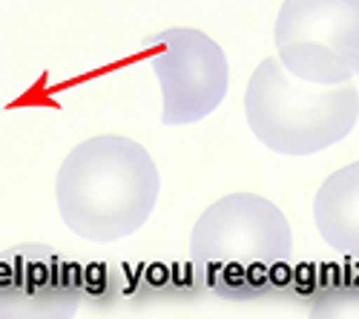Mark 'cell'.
<instances>
[{"label":"cell","instance_id":"1","mask_svg":"<svg viewBox=\"0 0 359 319\" xmlns=\"http://www.w3.org/2000/svg\"><path fill=\"white\" fill-rule=\"evenodd\" d=\"M293 233L285 213L256 193H230L190 233V262L207 294L227 302L282 299L293 282Z\"/></svg>","mask_w":359,"mask_h":319},{"label":"cell","instance_id":"2","mask_svg":"<svg viewBox=\"0 0 359 319\" xmlns=\"http://www.w3.org/2000/svg\"><path fill=\"white\" fill-rule=\"evenodd\" d=\"M158 167L138 141L93 135L64 158L55 176V201L64 224L86 242H118L153 216Z\"/></svg>","mask_w":359,"mask_h":319},{"label":"cell","instance_id":"3","mask_svg":"<svg viewBox=\"0 0 359 319\" xmlns=\"http://www.w3.org/2000/svg\"><path fill=\"white\" fill-rule=\"evenodd\" d=\"M245 118L253 135L279 156H313L345 141L359 118V93L348 83H311L282 61L264 57L250 75Z\"/></svg>","mask_w":359,"mask_h":319},{"label":"cell","instance_id":"4","mask_svg":"<svg viewBox=\"0 0 359 319\" xmlns=\"http://www.w3.org/2000/svg\"><path fill=\"white\" fill-rule=\"evenodd\" d=\"M276 57L311 83L359 75V0H285L273 29Z\"/></svg>","mask_w":359,"mask_h":319},{"label":"cell","instance_id":"5","mask_svg":"<svg viewBox=\"0 0 359 319\" xmlns=\"http://www.w3.org/2000/svg\"><path fill=\"white\" fill-rule=\"evenodd\" d=\"M141 46L149 49L147 67L161 86L164 127L198 124L227 98V55L201 29L170 26L141 38Z\"/></svg>","mask_w":359,"mask_h":319},{"label":"cell","instance_id":"6","mask_svg":"<svg viewBox=\"0 0 359 319\" xmlns=\"http://www.w3.org/2000/svg\"><path fill=\"white\" fill-rule=\"evenodd\" d=\"M83 302V265L46 245L0 253V319H69Z\"/></svg>","mask_w":359,"mask_h":319},{"label":"cell","instance_id":"7","mask_svg":"<svg viewBox=\"0 0 359 319\" xmlns=\"http://www.w3.org/2000/svg\"><path fill=\"white\" fill-rule=\"evenodd\" d=\"M207 294L193 262H138V265H83V299L95 308H112L121 302L161 305L187 302Z\"/></svg>","mask_w":359,"mask_h":319},{"label":"cell","instance_id":"8","mask_svg":"<svg viewBox=\"0 0 359 319\" xmlns=\"http://www.w3.org/2000/svg\"><path fill=\"white\" fill-rule=\"evenodd\" d=\"M313 222L327 247L359 259V161L322 182L313 198Z\"/></svg>","mask_w":359,"mask_h":319},{"label":"cell","instance_id":"9","mask_svg":"<svg viewBox=\"0 0 359 319\" xmlns=\"http://www.w3.org/2000/svg\"><path fill=\"white\" fill-rule=\"evenodd\" d=\"M290 294L305 302L313 316H359V259L296 265Z\"/></svg>","mask_w":359,"mask_h":319}]
</instances>
